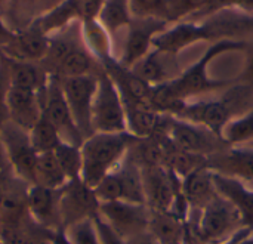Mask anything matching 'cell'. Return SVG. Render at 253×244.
I'll use <instances>...</instances> for the list:
<instances>
[{
  "label": "cell",
  "mask_w": 253,
  "mask_h": 244,
  "mask_svg": "<svg viewBox=\"0 0 253 244\" xmlns=\"http://www.w3.org/2000/svg\"><path fill=\"white\" fill-rule=\"evenodd\" d=\"M249 47L248 41L239 40V39H222L216 40L215 43L211 44V47L200 56L197 62L190 65L187 70H184L181 74H178L175 79L170 81H166L170 93L182 101L187 102L191 98L213 92V90H221L234 83L230 80H222V79H212L208 73L209 64L218 58L219 55L225 52H234V50H246Z\"/></svg>",
  "instance_id": "cell-2"
},
{
  "label": "cell",
  "mask_w": 253,
  "mask_h": 244,
  "mask_svg": "<svg viewBox=\"0 0 253 244\" xmlns=\"http://www.w3.org/2000/svg\"><path fill=\"white\" fill-rule=\"evenodd\" d=\"M243 228L239 212L218 194L205 209H202L196 234L205 244H221L225 240L228 242Z\"/></svg>",
  "instance_id": "cell-5"
},
{
  "label": "cell",
  "mask_w": 253,
  "mask_h": 244,
  "mask_svg": "<svg viewBox=\"0 0 253 244\" xmlns=\"http://www.w3.org/2000/svg\"><path fill=\"white\" fill-rule=\"evenodd\" d=\"M98 215L125 240L148 231L150 209L147 204H135L129 202L101 203Z\"/></svg>",
  "instance_id": "cell-10"
},
{
  "label": "cell",
  "mask_w": 253,
  "mask_h": 244,
  "mask_svg": "<svg viewBox=\"0 0 253 244\" xmlns=\"http://www.w3.org/2000/svg\"><path fill=\"white\" fill-rule=\"evenodd\" d=\"M105 0H80V19L92 21L96 19Z\"/></svg>",
  "instance_id": "cell-35"
},
{
  "label": "cell",
  "mask_w": 253,
  "mask_h": 244,
  "mask_svg": "<svg viewBox=\"0 0 253 244\" xmlns=\"http://www.w3.org/2000/svg\"><path fill=\"white\" fill-rule=\"evenodd\" d=\"M169 25L170 24L162 18H132L127 27L123 55L119 62L127 68H132L153 49V40L156 36L165 31Z\"/></svg>",
  "instance_id": "cell-13"
},
{
  "label": "cell",
  "mask_w": 253,
  "mask_h": 244,
  "mask_svg": "<svg viewBox=\"0 0 253 244\" xmlns=\"http://www.w3.org/2000/svg\"><path fill=\"white\" fill-rule=\"evenodd\" d=\"M209 0H169L168 22L175 24L179 21L190 19L200 12Z\"/></svg>",
  "instance_id": "cell-33"
},
{
  "label": "cell",
  "mask_w": 253,
  "mask_h": 244,
  "mask_svg": "<svg viewBox=\"0 0 253 244\" xmlns=\"http://www.w3.org/2000/svg\"><path fill=\"white\" fill-rule=\"evenodd\" d=\"M61 190H52L42 185H28L27 210L34 224L43 230L58 233L64 231L59 210Z\"/></svg>",
  "instance_id": "cell-14"
},
{
  "label": "cell",
  "mask_w": 253,
  "mask_h": 244,
  "mask_svg": "<svg viewBox=\"0 0 253 244\" xmlns=\"http://www.w3.org/2000/svg\"><path fill=\"white\" fill-rule=\"evenodd\" d=\"M234 83L236 84H243V86H248V87L253 89V49L251 50V53L248 55L246 65H245L243 71L236 77Z\"/></svg>",
  "instance_id": "cell-36"
},
{
  "label": "cell",
  "mask_w": 253,
  "mask_h": 244,
  "mask_svg": "<svg viewBox=\"0 0 253 244\" xmlns=\"http://www.w3.org/2000/svg\"><path fill=\"white\" fill-rule=\"evenodd\" d=\"M166 133L176 148L197 156L209 157L230 147L211 130L173 116H166Z\"/></svg>",
  "instance_id": "cell-8"
},
{
  "label": "cell",
  "mask_w": 253,
  "mask_h": 244,
  "mask_svg": "<svg viewBox=\"0 0 253 244\" xmlns=\"http://www.w3.org/2000/svg\"><path fill=\"white\" fill-rule=\"evenodd\" d=\"M138 138L129 132L93 133L80 145L82 175L80 179L95 188L110 172H113L127 156Z\"/></svg>",
  "instance_id": "cell-1"
},
{
  "label": "cell",
  "mask_w": 253,
  "mask_h": 244,
  "mask_svg": "<svg viewBox=\"0 0 253 244\" xmlns=\"http://www.w3.org/2000/svg\"><path fill=\"white\" fill-rule=\"evenodd\" d=\"M3 102L9 114V120L25 130H30L43 114L39 90L9 86Z\"/></svg>",
  "instance_id": "cell-16"
},
{
  "label": "cell",
  "mask_w": 253,
  "mask_h": 244,
  "mask_svg": "<svg viewBox=\"0 0 253 244\" xmlns=\"http://www.w3.org/2000/svg\"><path fill=\"white\" fill-rule=\"evenodd\" d=\"M30 141L37 154L55 151V148L62 142V138L58 129L46 119L44 114L39 119V122L28 130Z\"/></svg>",
  "instance_id": "cell-28"
},
{
  "label": "cell",
  "mask_w": 253,
  "mask_h": 244,
  "mask_svg": "<svg viewBox=\"0 0 253 244\" xmlns=\"http://www.w3.org/2000/svg\"><path fill=\"white\" fill-rule=\"evenodd\" d=\"M253 230L243 228L239 233H236L225 244H253Z\"/></svg>",
  "instance_id": "cell-37"
},
{
  "label": "cell",
  "mask_w": 253,
  "mask_h": 244,
  "mask_svg": "<svg viewBox=\"0 0 253 244\" xmlns=\"http://www.w3.org/2000/svg\"><path fill=\"white\" fill-rule=\"evenodd\" d=\"M10 44V53L13 55V59L30 62L46 56L49 39L40 28L36 27L34 30L15 37Z\"/></svg>",
  "instance_id": "cell-20"
},
{
  "label": "cell",
  "mask_w": 253,
  "mask_h": 244,
  "mask_svg": "<svg viewBox=\"0 0 253 244\" xmlns=\"http://www.w3.org/2000/svg\"><path fill=\"white\" fill-rule=\"evenodd\" d=\"M213 184L221 197H224L240 215L243 227L253 230V190L246 182L213 172Z\"/></svg>",
  "instance_id": "cell-17"
},
{
  "label": "cell",
  "mask_w": 253,
  "mask_h": 244,
  "mask_svg": "<svg viewBox=\"0 0 253 244\" xmlns=\"http://www.w3.org/2000/svg\"><path fill=\"white\" fill-rule=\"evenodd\" d=\"M64 234L70 244H101L93 218L70 225L64 230Z\"/></svg>",
  "instance_id": "cell-30"
},
{
  "label": "cell",
  "mask_w": 253,
  "mask_h": 244,
  "mask_svg": "<svg viewBox=\"0 0 253 244\" xmlns=\"http://www.w3.org/2000/svg\"><path fill=\"white\" fill-rule=\"evenodd\" d=\"M206 167L215 173L253 184V148L249 145L227 147L209 156Z\"/></svg>",
  "instance_id": "cell-15"
},
{
  "label": "cell",
  "mask_w": 253,
  "mask_h": 244,
  "mask_svg": "<svg viewBox=\"0 0 253 244\" xmlns=\"http://www.w3.org/2000/svg\"><path fill=\"white\" fill-rule=\"evenodd\" d=\"M92 127L93 133L127 132L126 111L122 95L104 68L98 74V87L92 108Z\"/></svg>",
  "instance_id": "cell-4"
},
{
  "label": "cell",
  "mask_w": 253,
  "mask_h": 244,
  "mask_svg": "<svg viewBox=\"0 0 253 244\" xmlns=\"http://www.w3.org/2000/svg\"><path fill=\"white\" fill-rule=\"evenodd\" d=\"M222 139L230 147H240L253 142V107L228 122L224 127Z\"/></svg>",
  "instance_id": "cell-27"
},
{
  "label": "cell",
  "mask_w": 253,
  "mask_h": 244,
  "mask_svg": "<svg viewBox=\"0 0 253 244\" xmlns=\"http://www.w3.org/2000/svg\"><path fill=\"white\" fill-rule=\"evenodd\" d=\"M93 193L101 203H110V202H119L123 200V187H122V181L117 172V167L110 172L95 188Z\"/></svg>",
  "instance_id": "cell-31"
},
{
  "label": "cell",
  "mask_w": 253,
  "mask_h": 244,
  "mask_svg": "<svg viewBox=\"0 0 253 244\" xmlns=\"http://www.w3.org/2000/svg\"><path fill=\"white\" fill-rule=\"evenodd\" d=\"M46 80L42 79L37 67L27 61L9 59V86L40 90Z\"/></svg>",
  "instance_id": "cell-26"
},
{
  "label": "cell",
  "mask_w": 253,
  "mask_h": 244,
  "mask_svg": "<svg viewBox=\"0 0 253 244\" xmlns=\"http://www.w3.org/2000/svg\"><path fill=\"white\" fill-rule=\"evenodd\" d=\"M0 244H7L6 243V240L3 239V236H0Z\"/></svg>",
  "instance_id": "cell-41"
},
{
  "label": "cell",
  "mask_w": 253,
  "mask_h": 244,
  "mask_svg": "<svg viewBox=\"0 0 253 244\" xmlns=\"http://www.w3.org/2000/svg\"><path fill=\"white\" fill-rule=\"evenodd\" d=\"M132 18L129 0H105L96 19L105 28V31L113 36L120 28L129 27Z\"/></svg>",
  "instance_id": "cell-24"
},
{
  "label": "cell",
  "mask_w": 253,
  "mask_h": 244,
  "mask_svg": "<svg viewBox=\"0 0 253 244\" xmlns=\"http://www.w3.org/2000/svg\"><path fill=\"white\" fill-rule=\"evenodd\" d=\"M163 56H165L163 53H159L154 49H151L130 70L150 86H159L166 81H170L175 77L170 76L169 70L166 68Z\"/></svg>",
  "instance_id": "cell-22"
},
{
  "label": "cell",
  "mask_w": 253,
  "mask_h": 244,
  "mask_svg": "<svg viewBox=\"0 0 253 244\" xmlns=\"http://www.w3.org/2000/svg\"><path fill=\"white\" fill-rule=\"evenodd\" d=\"M173 117L202 126L222 139L224 127L228 124L231 119L237 117V110L228 93H225L219 99H206L196 102L187 101L181 111Z\"/></svg>",
  "instance_id": "cell-9"
},
{
  "label": "cell",
  "mask_w": 253,
  "mask_h": 244,
  "mask_svg": "<svg viewBox=\"0 0 253 244\" xmlns=\"http://www.w3.org/2000/svg\"><path fill=\"white\" fill-rule=\"evenodd\" d=\"M93 221H95V225H96V230H98V236H99L101 244H127L126 240L120 234H117L99 215H95Z\"/></svg>",
  "instance_id": "cell-34"
},
{
  "label": "cell",
  "mask_w": 253,
  "mask_h": 244,
  "mask_svg": "<svg viewBox=\"0 0 253 244\" xmlns=\"http://www.w3.org/2000/svg\"><path fill=\"white\" fill-rule=\"evenodd\" d=\"M92 68H93L92 53L83 49L82 46H77L56 65V76L59 79L89 76L92 74Z\"/></svg>",
  "instance_id": "cell-25"
},
{
  "label": "cell",
  "mask_w": 253,
  "mask_h": 244,
  "mask_svg": "<svg viewBox=\"0 0 253 244\" xmlns=\"http://www.w3.org/2000/svg\"><path fill=\"white\" fill-rule=\"evenodd\" d=\"M3 200H4V188L0 184V212H1V206H3Z\"/></svg>",
  "instance_id": "cell-40"
},
{
  "label": "cell",
  "mask_w": 253,
  "mask_h": 244,
  "mask_svg": "<svg viewBox=\"0 0 253 244\" xmlns=\"http://www.w3.org/2000/svg\"><path fill=\"white\" fill-rule=\"evenodd\" d=\"M39 95L42 101L43 114L58 129L62 141L74 145H82L83 138L73 120L59 77L56 74L49 76L43 87L39 90Z\"/></svg>",
  "instance_id": "cell-6"
},
{
  "label": "cell",
  "mask_w": 253,
  "mask_h": 244,
  "mask_svg": "<svg viewBox=\"0 0 253 244\" xmlns=\"http://www.w3.org/2000/svg\"><path fill=\"white\" fill-rule=\"evenodd\" d=\"M133 18H162L168 21L169 0H129Z\"/></svg>",
  "instance_id": "cell-32"
},
{
  "label": "cell",
  "mask_w": 253,
  "mask_h": 244,
  "mask_svg": "<svg viewBox=\"0 0 253 244\" xmlns=\"http://www.w3.org/2000/svg\"><path fill=\"white\" fill-rule=\"evenodd\" d=\"M59 210L62 228H68L70 225L92 219L99 212V202L93 193V188L87 187L82 179L68 181L61 188L59 199Z\"/></svg>",
  "instance_id": "cell-11"
},
{
  "label": "cell",
  "mask_w": 253,
  "mask_h": 244,
  "mask_svg": "<svg viewBox=\"0 0 253 244\" xmlns=\"http://www.w3.org/2000/svg\"><path fill=\"white\" fill-rule=\"evenodd\" d=\"M150 212L148 231L159 244H185V221L172 212Z\"/></svg>",
  "instance_id": "cell-19"
},
{
  "label": "cell",
  "mask_w": 253,
  "mask_h": 244,
  "mask_svg": "<svg viewBox=\"0 0 253 244\" xmlns=\"http://www.w3.org/2000/svg\"><path fill=\"white\" fill-rule=\"evenodd\" d=\"M182 193L191 209H205L216 196L218 191L213 184V172L202 166L182 178Z\"/></svg>",
  "instance_id": "cell-18"
},
{
  "label": "cell",
  "mask_w": 253,
  "mask_h": 244,
  "mask_svg": "<svg viewBox=\"0 0 253 244\" xmlns=\"http://www.w3.org/2000/svg\"><path fill=\"white\" fill-rule=\"evenodd\" d=\"M248 145H249V147H252V148H253V142H251V144H248Z\"/></svg>",
  "instance_id": "cell-42"
},
{
  "label": "cell",
  "mask_w": 253,
  "mask_h": 244,
  "mask_svg": "<svg viewBox=\"0 0 253 244\" xmlns=\"http://www.w3.org/2000/svg\"><path fill=\"white\" fill-rule=\"evenodd\" d=\"M231 9L253 15V0H234Z\"/></svg>",
  "instance_id": "cell-39"
},
{
  "label": "cell",
  "mask_w": 253,
  "mask_h": 244,
  "mask_svg": "<svg viewBox=\"0 0 253 244\" xmlns=\"http://www.w3.org/2000/svg\"><path fill=\"white\" fill-rule=\"evenodd\" d=\"M62 172L68 181L80 179L82 175V150L80 145H74L62 141L53 151Z\"/></svg>",
  "instance_id": "cell-29"
},
{
  "label": "cell",
  "mask_w": 253,
  "mask_h": 244,
  "mask_svg": "<svg viewBox=\"0 0 253 244\" xmlns=\"http://www.w3.org/2000/svg\"><path fill=\"white\" fill-rule=\"evenodd\" d=\"M61 84L73 120L84 141L86 138L93 135L92 108L98 87V74L61 79Z\"/></svg>",
  "instance_id": "cell-7"
},
{
  "label": "cell",
  "mask_w": 253,
  "mask_h": 244,
  "mask_svg": "<svg viewBox=\"0 0 253 244\" xmlns=\"http://www.w3.org/2000/svg\"><path fill=\"white\" fill-rule=\"evenodd\" d=\"M252 190H253V187H252Z\"/></svg>",
  "instance_id": "cell-43"
},
{
  "label": "cell",
  "mask_w": 253,
  "mask_h": 244,
  "mask_svg": "<svg viewBox=\"0 0 253 244\" xmlns=\"http://www.w3.org/2000/svg\"><path fill=\"white\" fill-rule=\"evenodd\" d=\"M0 147L13 175L21 182L34 185L36 162L39 154L31 145L28 130L7 119L0 124Z\"/></svg>",
  "instance_id": "cell-3"
},
{
  "label": "cell",
  "mask_w": 253,
  "mask_h": 244,
  "mask_svg": "<svg viewBox=\"0 0 253 244\" xmlns=\"http://www.w3.org/2000/svg\"><path fill=\"white\" fill-rule=\"evenodd\" d=\"M212 41L213 34L205 21L197 22L191 19L170 24L153 40V49L168 56H176L181 50L199 41Z\"/></svg>",
  "instance_id": "cell-12"
},
{
  "label": "cell",
  "mask_w": 253,
  "mask_h": 244,
  "mask_svg": "<svg viewBox=\"0 0 253 244\" xmlns=\"http://www.w3.org/2000/svg\"><path fill=\"white\" fill-rule=\"evenodd\" d=\"M127 244H159V242L154 239V236L150 233V231H145V233H141L138 236H133L130 239L126 240Z\"/></svg>",
  "instance_id": "cell-38"
},
{
  "label": "cell",
  "mask_w": 253,
  "mask_h": 244,
  "mask_svg": "<svg viewBox=\"0 0 253 244\" xmlns=\"http://www.w3.org/2000/svg\"><path fill=\"white\" fill-rule=\"evenodd\" d=\"M117 172L123 187V202H129L135 204H147L141 167L129 153L125 157V160L117 166Z\"/></svg>",
  "instance_id": "cell-21"
},
{
  "label": "cell",
  "mask_w": 253,
  "mask_h": 244,
  "mask_svg": "<svg viewBox=\"0 0 253 244\" xmlns=\"http://www.w3.org/2000/svg\"><path fill=\"white\" fill-rule=\"evenodd\" d=\"M68 182L65 173L62 172L53 151L43 153L37 156L34 185H42L52 190H61Z\"/></svg>",
  "instance_id": "cell-23"
}]
</instances>
